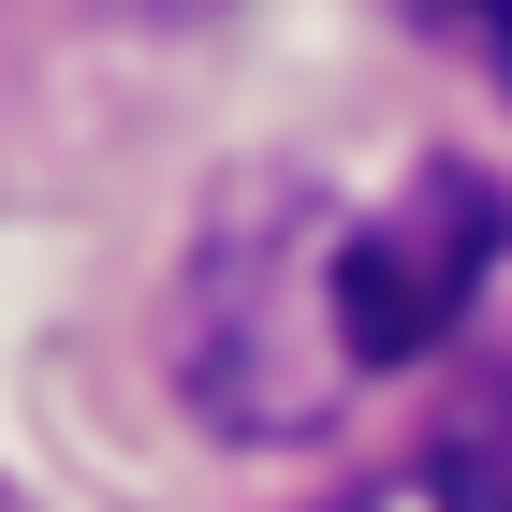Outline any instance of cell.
Returning <instances> with one entry per match:
<instances>
[{"label":"cell","mask_w":512,"mask_h":512,"mask_svg":"<svg viewBox=\"0 0 512 512\" xmlns=\"http://www.w3.org/2000/svg\"><path fill=\"white\" fill-rule=\"evenodd\" d=\"M410 15H425V30H439V44H469L483 74H498V88H512V0H410Z\"/></svg>","instance_id":"obj_4"},{"label":"cell","mask_w":512,"mask_h":512,"mask_svg":"<svg viewBox=\"0 0 512 512\" xmlns=\"http://www.w3.org/2000/svg\"><path fill=\"white\" fill-rule=\"evenodd\" d=\"M425 498L439 512H512V366L454 381V410L425 425Z\"/></svg>","instance_id":"obj_3"},{"label":"cell","mask_w":512,"mask_h":512,"mask_svg":"<svg viewBox=\"0 0 512 512\" xmlns=\"http://www.w3.org/2000/svg\"><path fill=\"white\" fill-rule=\"evenodd\" d=\"M337 249L352 220L293 176H249L205 205L191 264H176V395L220 439H322L337 395L366 381L352 322H337Z\"/></svg>","instance_id":"obj_1"},{"label":"cell","mask_w":512,"mask_h":512,"mask_svg":"<svg viewBox=\"0 0 512 512\" xmlns=\"http://www.w3.org/2000/svg\"><path fill=\"white\" fill-rule=\"evenodd\" d=\"M512 249V191L483 161H425L381 220H352L337 249V322H352V366H425L454 322L483 308V278Z\"/></svg>","instance_id":"obj_2"}]
</instances>
